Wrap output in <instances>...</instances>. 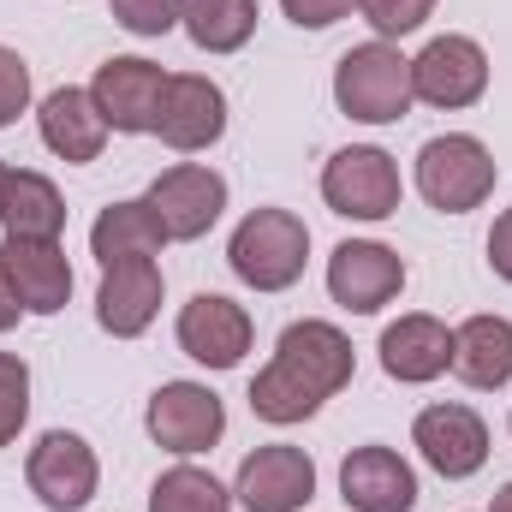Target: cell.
Wrapping results in <instances>:
<instances>
[{
  "mask_svg": "<svg viewBox=\"0 0 512 512\" xmlns=\"http://www.w3.org/2000/svg\"><path fill=\"white\" fill-rule=\"evenodd\" d=\"M143 203L155 209L161 233H167L173 245H185V239H203V233L221 221V209H227V179H221L215 167H203V161H179V167H167V173L149 179Z\"/></svg>",
  "mask_w": 512,
  "mask_h": 512,
  "instance_id": "cell-8",
  "label": "cell"
},
{
  "mask_svg": "<svg viewBox=\"0 0 512 512\" xmlns=\"http://www.w3.org/2000/svg\"><path fill=\"white\" fill-rule=\"evenodd\" d=\"M489 512H512V483H501V495H495V507Z\"/></svg>",
  "mask_w": 512,
  "mask_h": 512,
  "instance_id": "cell-33",
  "label": "cell"
},
{
  "mask_svg": "<svg viewBox=\"0 0 512 512\" xmlns=\"http://www.w3.org/2000/svg\"><path fill=\"white\" fill-rule=\"evenodd\" d=\"M227 131V90L203 72H179L167 78V96H161V120H155V137L179 155H197L209 143H221Z\"/></svg>",
  "mask_w": 512,
  "mask_h": 512,
  "instance_id": "cell-15",
  "label": "cell"
},
{
  "mask_svg": "<svg viewBox=\"0 0 512 512\" xmlns=\"http://www.w3.org/2000/svg\"><path fill=\"white\" fill-rule=\"evenodd\" d=\"M453 376L465 387H507L512 382V322L507 316H471L453 328Z\"/></svg>",
  "mask_w": 512,
  "mask_h": 512,
  "instance_id": "cell-22",
  "label": "cell"
},
{
  "mask_svg": "<svg viewBox=\"0 0 512 512\" xmlns=\"http://www.w3.org/2000/svg\"><path fill=\"white\" fill-rule=\"evenodd\" d=\"M0 227L6 239H60L66 233V203L54 191L48 173H6V191H0Z\"/></svg>",
  "mask_w": 512,
  "mask_h": 512,
  "instance_id": "cell-23",
  "label": "cell"
},
{
  "mask_svg": "<svg viewBox=\"0 0 512 512\" xmlns=\"http://www.w3.org/2000/svg\"><path fill=\"white\" fill-rule=\"evenodd\" d=\"M489 268L512 286V209L495 221V233H489Z\"/></svg>",
  "mask_w": 512,
  "mask_h": 512,
  "instance_id": "cell-31",
  "label": "cell"
},
{
  "mask_svg": "<svg viewBox=\"0 0 512 512\" xmlns=\"http://www.w3.org/2000/svg\"><path fill=\"white\" fill-rule=\"evenodd\" d=\"M24 423H30V364L18 352H0V447H12Z\"/></svg>",
  "mask_w": 512,
  "mask_h": 512,
  "instance_id": "cell-26",
  "label": "cell"
},
{
  "mask_svg": "<svg viewBox=\"0 0 512 512\" xmlns=\"http://www.w3.org/2000/svg\"><path fill=\"white\" fill-rule=\"evenodd\" d=\"M30 108V66L18 48H0V131Z\"/></svg>",
  "mask_w": 512,
  "mask_h": 512,
  "instance_id": "cell-29",
  "label": "cell"
},
{
  "mask_svg": "<svg viewBox=\"0 0 512 512\" xmlns=\"http://www.w3.org/2000/svg\"><path fill=\"white\" fill-rule=\"evenodd\" d=\"M340 501L352 512H411L417 507V471L393 447H352L340 465Z\"/></svg>",
  "mask_w": 512,
  "mask_h": 512,
  "instance_id": "cell-17",
  "label": "cell"
},
{
  "mask_svg": "<svg viewBox=\"0 0 512 512\" xmlns=\"http://www.w3.org/2000/svg\"><path fill=\"white\" fill-rule=\"evenodd\" d=\"M328 292H334L340 310L376 316V310H387L405 292V262L382 239H346L340 251L328 256Z\"/></svg>",
  "mask_w": 512,
  "mask_h": 512,
  "instance_id": "cell-12",
  "label": "cell"
},
{
  "mask_svg": "<svg viewBox=\"0 0 512 512\" xmlns=\"http://www.w3.org/2000/svg\"><path fill=\"white\" fill-rule=\"evenodd\" d=\"M358 12H364V24H370L382 42H393V36H411V30L429 24L435 0H358Z\"/></svg>",
  "mask_w": 512,
  "mask_h": 512,
  "instance_id": "cell-27",
  "label": "cell"
},
{
  "mask_svg": "<svg viewBox=\"0 0 512 512\" xmlns=\"http://www.w3.org/2000/svg\"><path fill=\"white\" fill-rule=\"evenodd\" d=\"M161 292H167V280L155 262H114V268H102V286H96V322L114 340H137L161 316Z\"/></svg>",
  "mask_w": 512,
  "mask_h": 512,
  "instance_id": "cell-19",
  "label": "cell"
},
{
  "mask_svg": "<svg viewBox=\"0 0 512 512\" xmlns=\"http://www.w3.org/2000/svg\"><path fill=\"white\" fill-rule=\"evenodd\" d=\"M143 429H149L155 447H167L179 459H197V453H209L227 435V405H221L215 387L203 382H161L149 393Z\"/></svg>",
  "mask_w": 512,
  "mask_h": 512,
  "instance_id": "cell-6",
  "label": "cell"
},
{
  "mask_svg": "<svg viewBox=\"0 0 512 512\" xmlns=\"http://www.w3.org/2000/svg\"><path fill=\"white\" fill-rule=\"evenodd\" d=\"M495 179H501V167H495L489 143L471 137V131H447V137H429L417 149V191L441 215L483 209L495 197Z\"/></svg>",
  "mask_w": 512,
  "mask_h": 512,
  "instance_id": "cell-4",
  "label": "cell"
},
{
  "mask_svg": "<svg viewBox=\"0 0 512 512\" xmlns=\"http://www.w3.org/2000/svg\"><path fill=\"white\" fill-rule=\"evenodd\" d=\"M352 6H358V0H280V12H286L298 30H328V24H340Z\"/></svg>",
  "mask_w": 512,
  "mask_h": 512,
  "instance_id": "cell-30",
  "label": "cell"
},
{
  "mask_svg": "<svg viewBox=\"0 0 512 512\" xmlns=\"http://www.w3.org/2000/svg\"><path fill=\"white\" fill-rule=\"evenodd\" d=\"M24 483H30V495L48 512H78V507L96 501L102 459H96V447H90L84 435L48 429V435H36V447H30V459H24Z\"/></svg>",
  "mask_w": 512,
  "mask_h": 512,
  "instance_id": "cell-7",
  "label": "cell"
},
{
  "mask_svg": "<svg viewBox=\"0 0 512 512\" xmlns=\"http://www.w3.org/2000/svg\"><path fill=\"white\" fill-rule=\"evenodd\" d=\"M167 78H173V72H161V66L143 60V54H120V60L96 66L90 96H96V108H102L108 131H126V137L155 131V120H161V96H167Z\"/></svg>",
  "mask_w": 512,
  "mask_h": 512,
  "instance_id": "cell-11",
  "label": "cell"
},
{
  "mask_svg": "<svg viewBox=\"0 0 512 512\" xmlns=\"http://www.w3.org/2000/svg\"><path fill=\"white\" fill-rule=\"evenodd\" d=\"M233 274L256 286V292H286L304 280V262H310V227L292 215V209H251L239 227H233V245H227Z\"/></svg>",
  "mask_w": 512,
  "mask_h": 512,
  "instance_id": "cell-3",
  "label": "cell"
},
{
  "mask_svg": "<svg viewBox=\"0 0 512 512\" xmlns=\"http://www.w3.org/2000/svg\"><path fill=\"white\" fill-rule=\"evenodd\" d=\"M18 316H24V304H18V292L6 286V274H0V334H6V328H18Z\"/></svg>",
  "mask_w": 512,
  "mask_h": 512,
  "instance_id": "cell-32",
  "label": "cell"
},
{
  "mask_svg": "<svg viewBox=\"0 0 512 512\" xmlns=\"http://www.w3.org/2000/svg\"><path fill=\"white\" fill-rule=\"evenodd\" d=\"M483 90H489V54L471 36H435L411 60V96L429 102V108H447L453 114V108L483 102Z\"/></svg>",
  "mask_w": 512,
  "mask_h": 512,
  "instance_id": "cell-10",
  "label": "cell"
},
{
  "mask_svg": "<svg viewBox=\"0 0 512 512\" xmlns=\"http://www.w3.org/2000/svg\"><path fill=\"white\" fill-rule=\"evenodd\" d=\"M405 197L399 161L376 143H352L322 167V203L346 221H387Z\"/></svg>",
  "mask_w": 512,
  "mask_h": 512,
  "instance_id": "cell-5",
  "label": "cell"
},
{
  "mask_svg": "<svg viewBox=\"0 0 512 512\" xmlns=\"http://www.w3.org/2000/svg\"><path fill=\"white\" fill-rule=\"evenodd\" d=\"M358 358H352V340L334 328V322H292L280 340H274V358L256 370L251 382V411L274 429H292L304 417L322 411V399H334L340 387L352 382Z\"/></svg>",
  "mask_w": 512,
  "mask_h": 512,
  "instance_id": "cell-1",
  "label": "cell"
},
{
  "mask_svg": "<svg viewBox=\"0 0 512 512\" xmlns=\"http://www.w3.org/2000/svg\"><path fill=\"white\" fill-rule=\"evenodd\" d=\"M411 447L423 453V465L447 483H465L489 465V423L459 405V399H441V405H423L417 423H411Z\"/></svg>",
  "mask_w": 512,
  "mask_h": 512,
  "instance_id": "cell-9",
  "label": "cell"
},
{
  "mask_svg": "<svg viewBox=\"0 0 512 512\" xmlns=\"http://www.w3.org/2000/svg\"><path fill=\"white\" fill-rule=\"evenodd\" d=\"M6 173H12V167H6V161H0V191H6Z\"/></svg>",
  "mask_w": 512,
  "mask_h": 512,
  "instance_id": "cell-34",
  "label": "cell"
},
{
  "mask_svg": "<svg viewBox=\"0 0 512 512\" xmlns=\"http://www.w3.org/2000/svg\"><path fill=\"white\" fill-rule=\"evenodd\" d=\"M149 512H233V489H221L215 471L203 465H173L155 477Z\"/></svg>",
  "mask_w": 512,
  "mask_h": 512,
  "instance_id": "cell-25",
  "label": "cell"
},
{
  "mask_svg": "<svg viewBox=\"0 0 512 512\" xmlns=\"http://www.w3.org/2000/svg\"><path fill=\"white\" fill-rule=\"evenodd\" d=\"M256 0H185V36L203 54H239L256 36Z\"/></svg>",
  "mask_w": 512,
  "mask_h": 512,
  "instance_id": "cell-24",
  "label": "cell"
},
{
  "mask_svg": "<svg viewBox=\"0 0 512 512\" xmlns=\"http://www.w3.org/2000/svg\"><path fill=\"white\" fill-rule=\"evenodd\" d=\"M453 364V328L441 316H399L382 328V370L399 387H423L435 376H447Z\"/></svg>",
  "mask_w": 512,
  "mask_h": 512,
  "instance_id": "cell-18",
  "label": "cell"
},
{
  "mask_svg": "<svg viewBox=\"0 0 512 512\" xmlns=\"http://www.w3.org/2000/svg\"><path fill=\"white\" fill-rule=\"evenodd\" d=\"M334 102L358 126H393V120H405L411 102H417L411 96V60L393 42H382V36L346 48L340 66H334Z\"/></svg>",
  "mask_w": 512,
  "mask_h": 512,
  "instance_id": "cell-2",
  "label": "cell"
},
{
  "mask_svg": "<svg viewBox=\"0 0 512 512\" xmlns=\"http://www.w3.org/2000/svg\"><path fill=\"white\" fill-rule=\"evenodd\" d=\"M161 245H173V239L161 233V221H155V209L143 197L108 203L96 215V227H90V251H96L102 268H114V262H155Z\"/></svg>",
  "mask_w": 512,
  "mask_h": 512,
  "instance_id": "cell-21",
  "label": "cell"
},
{
  "mask_svg": "<svg viewBox=\"0 0 512 512\" xmlns=\"http://www.w3.org/2000/svg\"><path fill=\"white\" fill-rule=\"evenodd\" d=\"M36 131H42V143L60 155V161H96L102 155V143H108V120H102V108H96V96L90 90H54L42 108H36Z\"/></svg>",
  "mask_w": 512,
  "mask_h": 512,
  "instance_id": "cell-20",
  "label": "cell"
},
{
  "mask_svg": "<svg viewBox=\"0 0 512 512\" xmlns=\"http://www.w3.org/2000/svg\"><path fill=\"white\" fill-rule=\"evenodd\" d=\"M114 24L131 36H167L173 24H185V0H108Z\"/></svg>",
  "mask_w": 512,
  "mask_h": 512,
  "instance_id": "cell-28",
  "label": "cell"
},
{
  "mask_svg": "<svg viewBox=\"0 0 512 512\" xmlns=\"http://www.w3.org/2000/svg\"><path fill=\"white\" fill-rule=\"evenodd\" d=\"M233 495L245 512H304L316 495V465L304 447H286V441H268L245 453L239 477H233Z\"/></svg>",
  "mask_w": 512,
  "mask_h": 512,
  "instance_id": "cell-13",
  "label": "cell"
},
{
  "mask_svg": "<svg viewBox=\"0 0 512 512\" xmlns=\"http://www.w3.org/2000/svg\"><path fill=\"white\" fill-rule=\"evenodd\" d=\"M173 334H179V352L197 358L203 370H233L251 352V316H245V304H233L221 292H197L179 310V328Z\"/></svg>",
  "mask_w": 512,
  "mask_h": 512,
  "instance_id": "cell-14",
  "label": "cell"
},
{
  "mask_svg": "<svg viewBox=\"0 0 512 512\" xmlns=\"http://www.w3.org/2000/svg\"><path fill=\"white\" fill-rule=\"evenodd\" d=\"M0 274L18 292L24 316H54L72 298V262L60 239H6L0 245Z\"/></svg>",
  "mask_w": 512,
  "mask_h": 512,
  "instance_id": "cell-16",
  "label": "cell"
}]
</instances>
